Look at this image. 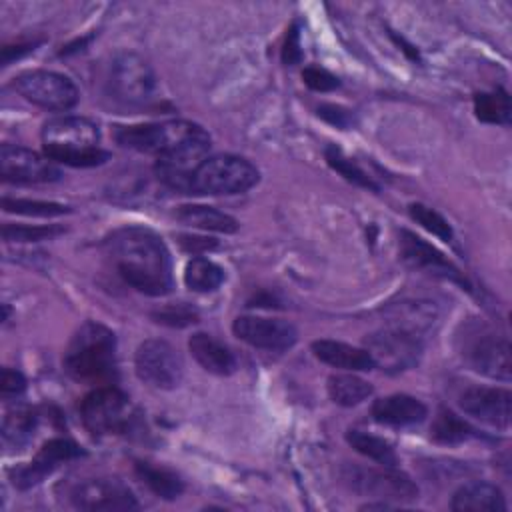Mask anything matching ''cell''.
Masks as SVG:
<instances>
[{
    "label": "cell",
    "instance_id": "obj_1",
    "mask_svg": "<svg viewBox=\"0 0 512 512\" xmlns=\"http://www.w3.org/2000/svg\"><path fill=\"white\" fill-rule=\"evenodd\" d=\"M106 250L126 284L148 296L172 290V260L162 238L144 226H124L106 238Z\"/></svg>",
    "mask_w": 512,
    "mask_h": 512
},
{
    "label": "cell",
    "instance_id": "obj_2",
    "mask_svg": "<svg viewBox=\"0 0 512 512\" xmlns=\"http://www.w3.org/2000/svg\"><path fill=\"white\" fill-rule=\"evenodd\" d=\"M70 378L88 384H110L116 380V336L100 322H84L72 336L64 358Z\"/></svg>",
    "mask_w": 512,
    "mask_h": 512
},
{
    "label": "cell",
    "instance_id": "obj_3",
    "mask_svg": "<svg viewBox=\"0 0 512 512\" xmlns=\"http://www.w3.org/2000/svg\"><path fill=\"white\" fill-rule=\"evenodd\" d=\"M44 154L52 162L76 168L104 164L110 154L100 148V128L84 116H58L42 128Z\"/></svg>",
    "mask_w": 512,
    "mask_h": 512
},
{
    "label": "cell",
    "instance_id": "obj_4",
    "mask_svg": "<svg viewBox=\"0 0 512 512\" xmlns=\"http://www.w3.org/2000/svg\"><path fill=\"white\" fill-rule=\"evenodd\" d=\"M460 358L478 374L508 382L512 376L510 344L482 320H466L456 330Z\"/></svg>",
    "mask_w": 512,
    "mask_h": 512
},
{
    "label": "cell",
    "instance_id": "obj_5",
    "mask_svg": "<svg viewBox=\"0 0 512 512\" xmlns=\"http://www.w3.org/2000/svg\"><path fill=\"white\" fill-rule=\"evenodd\" d=\"M258 168L242 156L218 154L208 156L194 172L190 180V192L194 194H240L250 190L258 182Z\"/></svg>",
    "mask_w": 512,
    "mask_h": 512
},
{
    "label": "cell",
    "instance_id": "obj_6",
    "mask_svg": "<svg viewBox=\"0 0 512 512\" xmlns=\"http://www.w3.org/2000/svg\"><path fill=\"white\" fill-rule=\"evenodd\" d=\"M80 418L94 436H108L128 432L136 422V412L126 394L112 386H100L82 398Z\"/></svg>",
    "mask_w": 512,
    "mask_h": 512
},
{
    "label": "cell",
    "instance_id": "obj_7",
    "mask_svg": "<svg viewBox=\"0 0 512 512\" xmlns=\"http://www.w3.org/2000/svg\"><path fill=\"white\" fill-rule=\"evenodd\" d=\"M158 82L152 66L134 52H118L108 70V90L124 106H144L156 94Z\"/></svg>",
    "mask_w": 512,
    "mask_h": 512
},
{
    "label": "cell",
    "instance_id": "obj_8",
    "mask_svg": "<svg viewBox=\"0 0 512 512\" xmlns=\"http://www.w3.org/2000/svg\"><path fill=\"white\" fill-rule=\"evenodd\" d=\"M204 128L192 124L188 120H168L160 124H136L122 126L116 130V140L124 148H132L138 152H150L162 156L188 140L202 134Z\"/></svg>",
    "mask_w": 512,
    "mask_h": 512
},
{
    "label": "cell",
    "instance_id": "obj_9",
    "mask_svg": "<svg viewBox=\"0 0 512 512\" xmlns=\"http://www.w3.org/2000/svg\"><path fill=\"white\" fill-rule=\"evenodd\" d=\"M342 478L352 490L378 500L412 502L418 498V486L396 466H346Z\"/></svg>",
    "mask_w": 512,
    "mask_h": 512
},
{
    "label": "cell",
    "instance_id": "obj_10",
    "mask_svg": "<svg viewBox=\"0 0 512 512\" xmlns=\"http://www.w3.org/2000/svg\"><path fill=\"white\" fill-rule=\"evenodd\" d=\"M134 370L144 384L158 390H172L182 380L184 362L170 342L148 338L136 348Z\"/></svg>",
    "mask_w": 512,
    "mask_h": 512
},
{
    "label": "cell",
    "instance_id": "obj_11",
    "mask_svg": "<svg viewBox=\"0 0 512 512\" xmlns=\"http://www.w3.org/2000/svg\"><path fill=\"white\" fill-rule=\"evenodd\" d=\"M14 90L28 102L46 110H70L78 102L74 82L58 72L28 70L14 78Z\"/></svg>",
    "mask_w": 512,
    "mask_h": 512
},
{
    "label": "cell",
    "instance_id": "obj_12",
    "mask_svg": "<svg viewBox=\"0 0 512 512\" xmlns=\"http://www.w3.org/2000/svg\"><path fill=\"white\" fill-rule=\"evenodd\" d=\"M366 350L376 368L386 372H402L418 364L422 356V336L388 326L366 338Z\"/></svg>",
    "mask_w": 512,
    "mask_h": 512
},
{
    "label": "cell",
    "instance_id": "obj_13",
    "mask_svg": "<svg viewBox=\"0 0 512 512\" xmlns=\"http://www.w3.org/2000/svg\"><path fill=\"white\" fill-rule=\"evenodd\" d=\"M70 502L78 510L116 512L136 510L138 502L132 490L116 478H86L70 488Z\"/></svg>",
    "mask_w": 512,
    "mask_h": 512
},
{
    "label": "cell",
    "instance_id": "obj_14",
    "mask_svg": "<svg viewBox=\"0 0 512 512\" xmlns=\"http://www.w3.org/2000/svg\"><path fill=\"white\" fill-rule=\"evenodd\" d=\"M208 150H210V136L204 130L202 134L188 140L186 144L158 156V162H156L158 178L170 188L190 192V180L196 168L208 158Z\"/></svg>",
    "mask_w": 512,
    "mask_h": 512
},
{
    "label": "cell",
    "instance_id": "obj_15",
    "mask_svg": "<svg viewBox=\"0 0 512 512\" xmlns=\"http://www.w3.org/2000/svg\"><path fill=\"white\" fill-rule=\"evenodd\" d=\"M0 174L6 182L18 184H40L54 182L60 178L58 166L48 156H42L34 150L16 144H2Z\"/></svg>",
    "mask_w": 512,
    "mask_h": 512
},
{
    "label": "cell",
    "instance_id": "obj_16",
    "mask_svg": "<svg viewBox=\"0 0 512 512\" xmlns=\"http://www.w3.org/2000/svg\"><path fill=\"white\" fill-rule=\"evenodd\" d=\"M232 330L240 340L262 350H288L298 340L296 328L280 318L238 316Z\"/></svg>",
    "mask_w": 512,
    "mask_h": 512
},
{
    "label": "cell",
    "instance_id": "obj_17",
    "mask_svg": "<svg viewBox=\"0 0 512 512\" xmlns=\"http://www.w3.org/2000/svg\"><path fill=\"white\" fill-rule=\"evenodd\" d=\"M510 402L508 390L492 386H470L458 396V404L468 416L494 428L510 426Z\"/></svg>",
    "mask_w": 512,
    "mask_h": 512
},
{
    "label": "cell",
    "instance_id": "obj_18",
    "mask_svg": "<svg viewBox=\"0 0 512 512\" xmlns=\"http://www.w3.org/2000/svg\"><path fill=\"white\" fill-rule=\"evenodd\" d=\"M400 252H402V260L414 270H422L426 274L440 276L444 280H452L462 286H468L462 272L442 252H438L432 244H428L426 240L418 238L408 230L400 232Z\"/></svg>",
    "mask_w": 512,
    "mask_h": 512
},
{
    "label": "cell",
    "instance_id": "obj_19",
    "mask_svg": "<svg viewBox=\"0 0 512 512\" xmlns=\"http://www.w3.org/2000/svg\"><path fill=\"white\" fill-rule=\"evenodd\" d=\"M82 454L80 446L68 438H52L42 444V448L36 452V456L22 468H16L12 472V482L18 488H30L44 480L46 474H50L54 468H58L62 462H68L72 458H78Z\"/></svg>",
    "mask_w": 512,
    "mask_h": 512
},
{
    "label": "cell",
    "instance_id": "obj_20",
    "mask_svg": "<svg viewBox=\"0 0 512 512\" xmlns=\"http://www.w3.org/2000/svg\"><path fill=\"white\" fill-rule=\"evenodd\" d=\"M312 352L314 356L332 366V368H342V370H350V372H364V370H372L374 360L368 354L366 348H358L340 340H330V338H322V340H314L312 342Z\"/></svg>",
    "mask_w": 512,
    "mask_h": 512
},
{
    "label": "cell",
    "instance_id": "obj_21",
    "mask_svg": "<svg viewBox=\"0 0 512 512\" xmlns=\"http://www.w3.org/2000/svg\"><path fill=\"white\" fill-rule=\"evenodd\" d=\"M188 348L194 360L210 374L228 376L238 368V362L232 350L206 332L192 334L188 340Z\"/></svg>",
    "mask_w": 512,
    "mask_h": 512
},
{
    "label": "cell",
    "instance_id": "obj_22",
    "mask_svg": "<svg viewBox=\"0 0 512 512\" xmlns=\"http://www.w3.org/2000/svg\"><path fill=\"white\" fill-rule=\"evenodd\" d=\"M426 412V406L408 394H390L372 404V418L388 426H410L422 422Z\"/></svg>",
    "mask_w": 512,
    "mask_h": 512
},
{
    "label": "cell",
    "instance_id": "obj_23",
    "mask_svg": "<svg viewBox=\"0 0 512 512\" xmlns=\"http://www.w3.org/2000/svg\"><path fill=\"white\" fill-rule=\"evenodd\" d=\"M450 508L456 512H504L506 500L498 486L482 480L462 484L450 502Z\"/></svg>",
    "mask_w": 512,
    "mask_h": 512
},
{
    "label": "cell",
    "instance_id": "obj_24",
    "mask_svg": "<svg viewBox=\"0 0 512 512\" xmlns=\"http://www.w3.org/2000/svg\"><path fill=\"white\" fill-rule=\"evenodd\" d=\"M434 320L436 308L430 302L406 300L390 308V326L408 330L416 336H422V332H426Z\"/></svg>",
    "mask_w": 512,
    "mask_h": 512
},
{
    "label": "cell",
    "instance_id": "obj_25",
    "mask_svg": "<svg viewBox=\"0 0 512 512\" xmlns=\"http://www.w3.org/2000/svg\"><path fill=\"white\" fill-rule=\"evenodd\" d=\"M176 216L180 222H184L188 226L202 228V230H214V232H224V234H232L238 230L236 218H232L230 214L220 212L212 206H202V204L180 206Z\"/></svg>",
    "mask_w": 512,
    "mask_h": 512
},
{
    "label": "cell",
    "instance_id": "obj_26",
    "mask_svg": "<svg viewBox=\"0 0 512 512\" xmlns=\"http://www.w3.org/2000/svg\"><path fill=\"white\" fill-rule=\"evenodd\" d=\"M136 474L156 496H160L164 500H174L184 492L182 478L170 468L140 460V462H136Z\"/></svg>",
    "mask_w": 512,
    "mask_h": 512
},
{
    "label": "cell",
    "instance_id": "obj_27",
    "mask_svg": "<svg viewBox=\"0 0 512 512\" xmlns=\"http://www.w3.org/2000/svg\"><path fill=\"white\" fill-rule=\"evenodd\" d=\"M328 394H330L332 402H336L340 406H356L372 394V386H370V382H366L364 378H360L352 372L332 374L328 378Z\"/></svg>",
    "mask_w": 512,
    "mask_h": 512
},
{
    "label": "cell",
    "instance_id": "obj_28",
    "mask_svg": "<svg viewBox=\"0 0 512 512\" xmlns=\"http://www.w3.org/2000/svg\"><path fill=\"white\" fill-rule=\"evenodd\" d=\"M38 424V414L28 408V406H18L6 412L4 422H2V438L8 446L22 448L36 430Z\"/></svg>",
    "mask_w": 512,
    "mask_h": 512
},
{
    "label": "cell",
    "instance_id": "obj_29",
    "mask_svg": "<svg viewBox=\"0 0 512 512\" xmlns=\"http://www.w3.org/2000/svg\"><path fill=\"white\" fill-rule=\"evenodd\" d=\"M346 440L348 444L362 456L382 464V466H396L398 464V456L392 448L390 442H386L380 436H374L370 432H362V430H348L346 432Z\"/></svg>",
    "mask_w": 512,
    "mask_h": 512
},
{
    "label": "cell",
    "instance_id": "obj_30",
    "mask_svg": "<svg viewBox=\"0 0 512 512\" xmlns=\"http://www.w3.org/2000/svg\"><path fill=\"white\" fill-rule=\"evenodd\" d=\"M184 282L194 292H212L224 282V270L216 262L196 256L184 268Z\"/></svg>",
    "mask_w": 512,
    "mask_h": 512
},
{
    "label": "cell",
    "instance_id": "obj_31",
    "mask_svg": "<svg viewBox=\"0 0 512 512\" xmlns=\"http://www.w3.org/2000/svg\"><path fill=\"white\" fill-rule=\"evenodd\" d=\"M430 434L438 444L452 446V444H460V442L468 440L470 436H474V430L468 426V422L458 418L452 410L440 408L432 420Z\"/></svg>",
    "mask_w": 512,
    "mask_h": 512
},
{
    "label": "cell",
    "instance_id": "obj_32",
    "mask_svg": "<svg viewBox=\"0 0 512 512\" xmlns=\"http://www.w3.org/2000/svg\"><path fill=\"white\" fill-rule=\"evenodd\" d=\"M510 110V96L500 88L494 92H482L474 98V112L482 122L508 124Z\"/></svg>",
    "mask_w": 512,
    "mask_h": 512
},
{
    "label": "cell",
    "instance_id": "obj_33",
    "mask_svg": "<svg viewBox=\"0 0 512 512\" xmlns=\"http://www.w3.org/2000/svg\"><path fill=\"white\" fill-rule=\"evenodd\" d=\"M324 156H326V162L330 164V168H334L338 174H342L348 182L358 184V186H362V188L378 190V186L374 184V180H372L354 160H350L340 148H336V146L330 144V146H326Z\"/></svg>",
    "mask_w": 512,
    "mask_h": 512
},
{
    "label": "cell",
    "instance_id": "obj_34",
    "mask_svg": "<svg viewBox=\"0 0 512 512\" xmlns=\"http://www.w3.org/2000/svg\"><path fill=\"white\" fill-rule=\"evenodd\" d=\"M2 208L6 212H14V214H24V216H62L68 214L70 208L58 202H44V200H24V198H2Z\"/></svg>",
    "mask_w": 512,
    "mask_h": 512
},
{
    "label": "cell",
    "instance_id": "obj_35",
    "mask_svg": "<svg viewBox=\"0 0 512 512\" xmlns=\"http://www.w3.org/2000/svg\"><path fill=\"white\" fill-rule=\"evenodd\" d=\"M408 212H410L412 220H416L422 228H426L428 232H432L440 240H446V242L452 240V226L448 224V220L442 214H438L430 206L414 202V204L408 206Z\"/></svg>",
    "mask_w": 512,
    "mask_h": 512
},
{
    "label": "cell",
    "instance_id": "obj_36",
    "mask_svg": "<svg viewBox=\"0 0 512 512\" xmlns=\"http://www.w3.org/2000/svg\"><path fill=\"white\" fill-rule=\"evenodd\" d=\"M64 228L56 224L48 226H30V224H4L2 226V238L6 242H38L46 238H54L62 234Z\"/></svg>",
    "mask_w": 512,
    "mask_h": 512
},
{
    "label": "cell",
    "instance_id": "obj_37",
    "mask_svg": "<svg viewBox=\"0 0 512 512\" xmlns=\"http://www.w3.org/2000/svg\"><path fill=\"white\" fill-rule=\"evenodd\" d=\"M152 318L158 324H166L172 328H184V326L198 322V312L184 302L182 304H166V306L154 310Z\"/></svg>",
    "mask_w": 512,
    "mask_h": 512
},
{
    "label": "cell",
    "instance_id": "obj_38",
    "mask_svg": "<svg viewBox=\"0 0 512 512\" xmlns=\"http://www.w3.org/2000/svg\"><path fill=\"white\" fill-rule=\"evenodd\" d=\"M302 78H304L306 86L316 90V92H330V90L340 86V80L332 72H328L326 68H320V66L304 68Z\"/></svg>",
    "mask_w": 512,
    "mask_h": 512
},
{
    "label": "cell",
    "instance_id": "obj_39",
    "mask_svg": "<svg viewBox=\"0 0 512 512\" xmlns=\"http://www.w3.org/2000/svg\"><path fill=\"white\" fill-rule=\"evenodd\" d=\"M26 390V378L12 368H2V376H0V392L4 398H12L18 396Z\"/></svg>",
    "mask_w": 512,
    "mask_h": 512
},
{
    "label": "cell",
    "instance_id": "obj_40",
    "mask_svg": "<svg viewBox=\"0 0 512 512\" xmlns=\"http://www.w3.org/2000/svg\"><path fill=\"white\" fill-rule=\"evenodd\" d=\"M302 56V50H300V32H298V24H292L288 28V34H286V42H284V48H282V60L286 64H296Z\"/></svg>",
    "mask_w": 512,
    "mask_h": 512
},
{
    "label": "cell",
    "instance_id": "obj_41",
    "mask_svg": "<svg viewBox=\"0 0 512 512\" xmlns=\"http://www.w3.org/2000/svg\"><path fill=\"white\" fill-rule=\"evenodd\" d=\"M180 246L192 254H198V252H206V250H212L216 248V240L214 238H204V236H188V234H182L180 236Z\"/></svg>",
    "mask_w": 512,
    "mask_h": 512
},
{
    "label": "cell",
    "instance_id": "obj_42",
    "mask_svg": "<svg viewBox=\"0 0 512 512\" xmlns=\"http://www.w3.org/2000/svg\"><path fill=\"white\" fill-rule=\"evenodd\" d=\"M318 114L340 128H346L352 122V114L340 106H320Z\"/></svg>",
    "mask_w": 512,
    "mask_h": 512
},
{
    "label": "cell",
    "instance_id": "obj_43",
    "mask_svg": "<svg viewBox=\"0 0 512 512\" xmlns=\"http://www.w3.org/2000/svg\"><path fill=\"white\" fill-rule=\"evenodd\" d=\"M30 50H34V44H18V46H6V48H2V62H4V64H8V62H12L14 58H18L20 54H24V52H30Z\"/></svg>",
    "mask_w": 512,
    "mask_h": 512
}]
</instances>
